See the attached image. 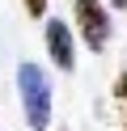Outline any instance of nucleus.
<instances>
[{
  "label": "nucleus",
  "mask_w": 127,
  "mask_h": 131,
  "mask_svg": "<svg viewBox=\"0 0 127 131\" xmlns=\"http://www.w3.org/2000/svg\"><path fill=\"white\" fill-rule=\"evenodd\" d=\"M17 89H21V106H25L30 131H47L51 127V76L38 63H21L17 68Z\"/></svg>",
  "instance_id": "nucleus-1"
},
{
  "label": "nucleus",
  "mask_w": 127,
  "mask_h": 131,
  "mask_svg": "<svg viewBox=\"0 0 127 131\" xmlns=\"http://www.w3.org/2000/svg\"><path fill=\"white\" fill-rule=\"evenodd\" d=\"M72 13H76V26H81V38L89 51H102L110 42V13L102 0H72Z\"/></svg>",
  "instance_id": "nucleus-2"
},
{
  "label": "nucleus",
  "mask_w": 127,
  "mask_h": 131,
  "mask_svg": "<svg viewBox=\"0 0 127 131\" xmlns=\"http://www.w3.org/2000/svg\"><path fill=\"white\" fill-rule=\"evenodd\" d=\"M47 51L55 59V68H64V72L76 68V42H72V30L64 21H47Z\"/></svg>",
  "instance_id": "nucleus-3"
},
{
  "label": "nucleus",
  "mask_w": 127,
  "mask_h": 131,
  "mask_svg": "<svg viewBox=\"0 0 127 131\" xmlns=\"http://www.w3.org/2000/svg\"><path fill=\"white\" fill-rule=\"evenodd\" d=\"M25 13H30V17H42V13H47V0H25Z\"/></svg>",
  "instance_id": "nucleus-4"
},
{
  "label": "nucleus",
  "mask_w": 127,
  "mask_h": 131,
  "mask_svg": "<svg viewBox=\"0 0 127 131\" xmlns=\"http://www.w3.org/2000/svg\"><path fill=\"white\" fill-rule=\"evenodd\" d=\"M114 93H119V97H127V76H119V80H114Z\"/></svg>",
  "instance_id": "nucleus-5"
},
{
  "label": "nucleus",
  "mask_w": 127,
  "mask_h": 131,
  "mask_svg": "<svg viewBox=\"0 0 127 131\" xmlns=\"http://www.w3.org/2000/svg\"><path fill=\"white\" fill-rule=\"evenodd\" d=\"M110 4H114V9H127V0H110Z\"/></svg>",
  "instance_id": "nucleus-6"
}]
</instances>
